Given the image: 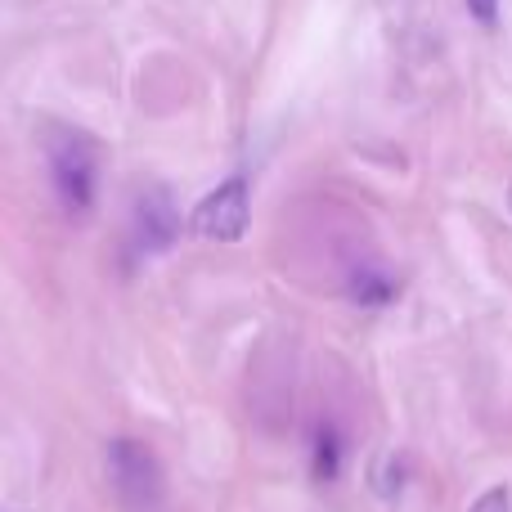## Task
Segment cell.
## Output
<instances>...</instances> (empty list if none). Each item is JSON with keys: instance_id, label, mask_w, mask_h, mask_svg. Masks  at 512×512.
Masks as SVG:
<instances>
[{"instance_id": "obj_2", "label": "cell", "mask_w": 512, "mask_h": 512, "mask_svg": "<svg viewBox=\"0 0 512 512\" xmlns=\"http://www.w3.org/2000/svg\"><path fill=\"white\" fill-rule=\"evenodd\" d=\"M108 477L122 499L126 512H158L162 504V463L144 441H122L108 445Z\"/></svg>"}, {"instance_id": "obj_5", "label": "cell", "mask_w": 512, "mask_h": 512, "mask_svg": "<svg viewBox=\"0 0 512 512\" xmlns=\"http://www.w3.org/2000/svg\"><path fill=\"white\" fill-rule=\"evenodd\" d=\"M337 468H342V432H337L333 423H319L315 427V463H310V472H315V481H333Z\"/></svg>"}, {"instance_id": "obj_6", "label": "cell", "mask_w": 512, "mask_h": 512, "mask_svg": "<svg viewBox=\"0 0 512 512\" xmlns=\"http://www.w3.org/2000/svg\"><path fill=\"white\" fill-rule=\"evenodd\" d=\"M351 297L360 301V306H387V301L396 297V279L373 270V265H364V270L351 279Z\"/></svg>"}, {"instance_id": "obj_4", "label": "cell", "mask_w": 512, "mask_h": 512, "mask_svg": "<svg viewBox=\"0 0 512 512\" xmlns=\"http://www.w3.org/2000/svg\"><path fill=\"white\" fill-rule=\"evenodd\" d=\"M180 230H185V221H180L167 189H144L140 203H135V248L158 256L180 239Z\"/></svg>"}, {"instance_id": "obj_3", "label": "cell", "mask_w": 512, "mask_h": 512, "mask_svg": "<svg viewBox=\"0 0 512 512\" xmlns=\"http://www.w3.org/2000/svg\"><path fill=\"white\" fill-rule=\"evenodd\" d=\"M248 225H252V198H248V180L243 176L216 185L194 207V216H189V230L212 243H239L248 234Z\"/></svg>"}, {"instance_id": "obj_7", "label": "cell", "mask_w": 512, "mask_h": 512, "mask_svg": "<svg viewBox=\"0 0 512 512\" xmlns=\"http://www.w3.org/2000/svg\"><path fill=\"white\" fill-rule=\"evenodd\" d=\"M468 512H512V490L508 486H490L486 495L472 499Z\"/></svg>"}, {"instance_id": "obj_9", "label": "cell", "mask_w": 512, "mask_h": 512, "mask_svg": "<svg viewBox=\"0 0 512 512\" xmlns=\"http://www.w3.org/2000/svg\"><path fill=\"white\" fill-rule=\"evenodd\" d=\"M508 207H512V189H508Z\"/></svg>"}, {"instance_id": "obj_8", "label": "cell", "mask_w": 512, "mask_h": 512, "mask_svg": "<svg viewBox=\"0 0 512 512\" xmlns=\"http://www.w3.org/2000/svg\"><path fill=\"white\" fill-rule=\"evenodd\" d=\"M468 14L477 18L481 27H495L499 23V0H468Z\"/></svg>"}, {"instance_id": "obj_1", "label": "cell", "mask_w": 512, "mask_h": 512, "mask_svg": "<svg viewBox=\"0 0 512 512\" xmlns=\"http://www.w3.org/2000/svg\"><path fill=\"white\" fill-rule=\"evenodd\" d=\"M50 153V176H54V194H59L63 212L68 216H86L95 203V144L77 131H50L45 140Z\"/></svg>"}]
</instances>
